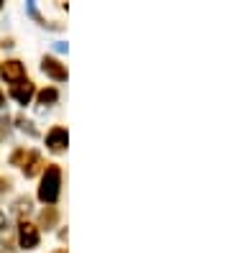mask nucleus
<instances>
[{"instance_id":"f257e3e1","label":"nucleus","mask_w":230,"mask_h":253,"mask_svg":"<svg viewBox=\"0 0 230 253\" xmlns=\"http://www.w3.org/2000/svg\"><path fill=\"white\" fill-rule=\"evenodd\" d=\"M59 184H61V171H59V167H49V169H46V174H44L39 197H41L44 202H49V205L56 202V197H59Z\"/></svg>"},{"instance_id":"f03ea898","label":"nucleus","mask_w":230,"mask_h":253,"mask_svg":"<svg viewBox=\"0 0 230 253\" xmlns=\"http://www.w3.org/2000/svg\"><path fill=\"white\" fill-rule=\"evenodd\" d=\"M18 243L23 248H36L39 246V230L31 222H21L18 225Z\"/></svg>"},{"instance_id":"7ed1b4c3","label":"nucleus","mask_w":230,"mask_h":253,"mask_svg":"<svg viewBox=\"0 0 230 253\" xmlns=\"http://www.w3.org/2000/svg\"><path fill=\"white\" fill-rule=\"evenodd\" d=\"M3 77H5L8 82L18 84V82H23V77H26V69H23L21 62H15V59H13V62H5V64H3Z\"/></svg>"},{"instance_id":"20e7f679","label":"nucleus","mask_w":230,"mask_h":253,"mask_svg":"<svg viewBox=\"0 0 230 253\" xmlns=\"http://www.w3.org/2000/svg\"><path fill=\"white\" fill-rule=\"evenodd\" d=\"M41 69L49 74V77H54V80H67V69L61 67L56 59H51V56H46L44 62H41Z\"/></svg>"},{"instance_id":"39448f33","label":"nucleus","mask_w":230,"mask_h":253,"mask_svg":"<svg viewBox=\"0 0 230 253\" xmlns=\"http://www.w3.org/2000/svg\"><path fill=\"white\" fill-rule=\"evenodd\" d=\"M10 95L18 100L21 105H28V100L34 97V84H31V82H18V84H13Z\"/></svg>"},{"instance_id":"423d86ee","label":"nucleus","mask_w":230,"mask_h":253,"mask_svg":"<svg viewBox=\"0 0 230 253\" xmlns=\"http://www.w3.org/2000/svg\"><path fill=\"white\" fill-rule=\"evenodd\" d=\"M46 143H49L51 151H64V146H67V130L64 128H54L49 133V138H46Z\"/></svg>"},{"instance_id":"0eeeda50","label":"nucleus","mask_w":230,"mask_h":253,"mask_svg":"<svg viewBox=\"0 0 230 253\" xmlns=\"http://www.w3.org/2000/svg\"><path fill=\"white\" fill-rule=\"evenodd\" d=\"M28 159L23 161V174L26 176H36L39 169H41V156L39 154H26Z\"/></svg>"},{"instance_id":"6e6552de","label":"nucleus","mask_w":230,"mask_h":253,"mask_svg":"<svg viewBox=\"0 0 230 253\" xmlns=\"http://www.w3.org/2000/svg\"><path fill=\"white\" fill-rule=\"evenodd\" d=\"M56 97H59L56 90H44L39 95V102H41V105H51V102H56Z\"/></svg>"},{"instance_id":"1a4fd4ad","label":"nucleus","mask_w":230,"mask_h":253,"mask_svg":"<svg viewBox=\"0 0 230 253\" xmlns=\"http://www.w3.org/2000/svg\"><path fill=\"white\" fill-rule=\"evenodd\" d=\"M28 210H31V200H18V202H15V212H18V215H23Z\"/></svg>"},{"instance_id":"9d476101","label":"nucleus","mask_w":230,"mask_h":253,"mask_svg":"<svg viewBox=\"0 0 230 253\" xmlns=\"http://www.w3.org/2000/svg\"><path fill=\"white\" fill-rule=\"evenodd\" d=\"M41 220H44V225H54V220H56V212H54V210L44 212V215H41Z\"/></svg>"},{"instance_id":"9b49d317","label":"nucleus","mask_w":230,"mask_h":253,"mask_svg":"<svg viewBox=\"0 0 230 253\" xmlns=\"http://www.w3.org/2000/svg\"><path fill=\"white\" fill-rule=\"evenodd\" d=\"M3 228H8V225H5V215L0 212V230H3Z\"/></svg>"},{"instance_id":"f8f14e48","label":"nucleus","mask_w":230,"mask_h":253,"mask_svg":"<svg viewBox=\"0 0 230 253\" xmlns=\"http://www.w3.org/2000/svg\"><path fill=\"white\" fill-rule=\"evenodd\" d=\"M5 105V97H3V92H0V108H3Z\"/></svg>"},{"instance_id":"ddd939ff","label":"nucleus","mask_w":230,"mask_h":253,"mask_svg":"<svg viewBox=\"0 0 230 253\" xmlns=\"http://www.w3.org/2000/svg\"><path fill=\"white\" fill-rule=\"evenodd\" d=\"M56 253H67V251H56Z\"/></svg>"}]
</instances>
